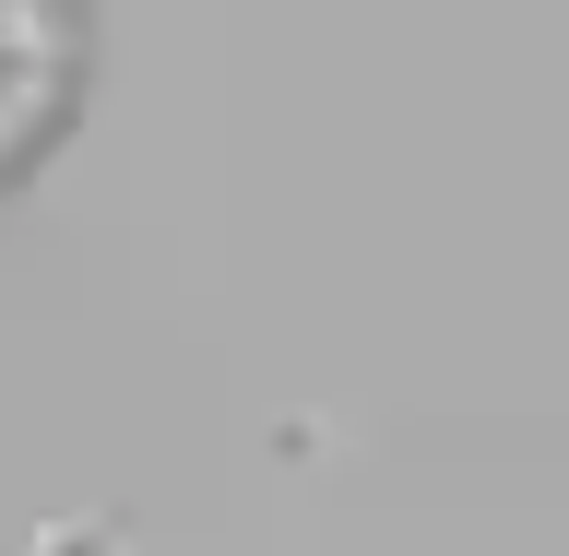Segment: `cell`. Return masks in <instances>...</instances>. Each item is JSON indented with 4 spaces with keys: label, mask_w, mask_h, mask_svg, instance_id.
I'll use <instances>...</instances> for the list:
<instances>
[{
    "label": "cell",
    "mask_w": 569,
    "mask_h": 556,
    "mask_svg": "<svg viewBox=\"0 0 569 556\" xmlns=\"http://www.w3.org/2000/svg\"><path fill=\"white\" fill-rule=\"evenodd\" d=\"M83 107V12L71 0H0V190L71 131Z\"/></svg>",
    "instance_id": "cell-1"
},
{
    "label": "cell",
    "mask_w": 569,
    "mask_h": 556,
    "mask_svg": "<svg viewBox=\"0 0 569 556\" xmlns=\"http://www.w3.org/2000/svg\"><path fill=\"white\" fill-rule=\"evenodd\" d=\"M36 556H119V545H107L96 522H48V533H36Z\"/></svg>",
    "instance_id": "cell-2"
}]
</instances>
